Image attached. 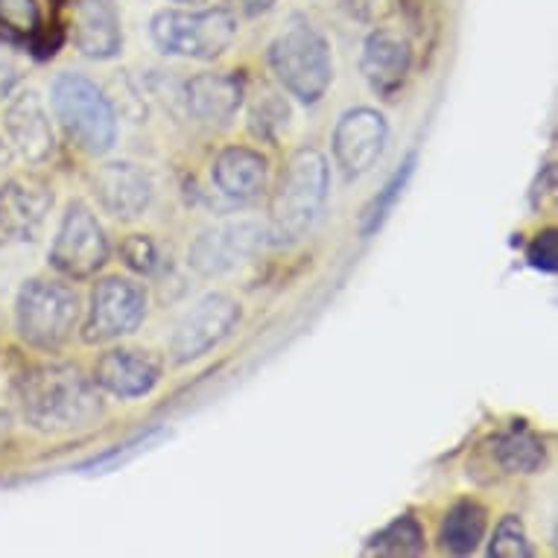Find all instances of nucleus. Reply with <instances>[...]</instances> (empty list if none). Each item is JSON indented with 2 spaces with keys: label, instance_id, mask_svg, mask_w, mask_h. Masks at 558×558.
I'll return each mask as SVG.
<instances>
[{
  "label": "nucleus",
  "instance_id": "4",
  "mask_svg": "<svg viewBox=\"0 0 558 558\" xmlns=\"http://www.w3.org/2000/svg\"><path fill=\"white\" fill-rule=\"evenodd\" d=\"M50 106L59 126L85 156L100 158L118 144V114L94 80L64 71L50 83Z\"/></svg>",
  "mask_w": 558,
  "mask_h": 558
},
{
  "label": "nucleus",
  "instance_id": "21",
  "mask_svg": "<svg viewBox=\"0 0 558 558\" xmlns=\"http://www.w3.org/2000/svg\"><path fill=\"white\" fill-rule=\"evenodd\" d=\"M495 457L506 474H535L544 465L547 450L538 433H532L526 424H514L495 441Z\"/></svg>",
  "mask_w": 558,
  "mask_h": 558
},
{
  "label": "nucleus",
  "instance_id": "25",
  "mask_svg": "<svg viewBox=\"0 0 558 558\" xmlns=\"http://www.w3.org/2000/svg\"><path fill=\"white\" fill-rule=\"evenodd\" d=\"M41 36V10L38 0H0V38L33 45Z\"/></svg>",
  "mask_w": 558,
  "mask_h": 558
},
{
  "label": "nucleus",
  "instance_id": "16",
  "mask_svg": "<svg viewBox=\"0 0 558 558\" xmlns=\"http://www.w3.org/2000/svg\"><path fill=\"white\" fill-rule=\"evenodd\" d=\"M246 100V83L234 71L196 74L184 83V106L196 123L211 129L229 126Z\"/></svg>",
  "mask_w": 558,
  "mask_h": 558
},
{
  "label": "nucleus",
  "instance_id": "29",
  "mask_svg": "<svg viewBox=\"0 0 558 558\" xmlns=\"http://www.w3.org/2000/svg\"><path fill=\"white\" fill-rule=\"evenodd\" d=\"M24 80V64L15 50V41L0 38V100L15 92V85Z\"/></svg>",
  "mask_w": 558,
  "mask_h": 558
},
{
  "label": "nucleus",
  "instance_id": "7",
  "mask_svg": "<svg viewBox=\"0 0 558 558\" xmlns=\"http://www.w3.org/2000/svg\"><path fill=\"white\" fill-rule=\"evenodd\" d=\"M47 260L68 281L94 278L109 264V238H106L97 214L85 202L74 199L64 208Z\"/></svg>",
  "mask_w": 558,
  "mask_h": 558
},
{
  "label": "nucleus",
  "instance_id": "11",
  "mask_svg": "<svg viewBox=\"0 0 558 558\" xmlns=\"http://www.w3.org/2000/svg\"><path fill=\"white\" fill-rule=\"evenodd\" d=\"M264 243L266 231L260 222H222V226L202 231L199 238L193 240L191 252H187V264L205 278H217V275L231 272L243 260L257 255Z\"/></svg>",
  "mask_w": 558,
  "mask_h": 558
},
{
  "label": "nucleus",
  "instance_id": "20",
  "mask_svg": "<svg viewBox=\"0 0 558 558\" xmlns=\"http://www.w3.org/2000/svg\"><path fill=\"white\" fill-rule=\"evenodd\" d=\"M488 530V512L476 500H457L439 523V547L450 556H471Z\"/></svg>",
  "mask_w": 558,
  "mask_h": 558
},
{
  "label": "nucleus",
  "instance_id": "22",
  "mask_svg": "<svg viewBox=\"0 0 558 558\" xmlns=\"http://www.w3.org/2000/svg\"><path fill=\"white\" fill-rule=\"evenodd\" d=\"M427 547L424 526L415 514H398L366 541L368 556H422Z\"/></svg>",
  "mask_w": 558,
  "mask_h": 558
},
{
  "label": "nucleus",
  "instance_id": "9",
  "mask_svg": "<svg viewBox=\"0 0 558 558\" xmlns=\"http://www.w3.org/2000/svg\"><path fill=\"white\" fill-rule=\"evenodd\" d=\"M240 325V302L229 293H208L184 313L170 339V357L184 366L220 348Z\"/></svg>",
  "mask_w": 558,
  "mask_h": 558
},
{
  "label": "nucleus",
  "instance_id": "12",
  "mask_svg": "<svg viewBox=\"0 0 558 558\" xmlns=\"http://www.w3.org/2000/svg\"><path fill=\"white\" fill-rule=\"evenodd\" d=\"M161 360L144 348H111L94 366V384L106 395H114L120 401L144 398L161 384Z\"/></svg>",
  "mask_w": 558,
  "mask_h": 558
},
{
  "label": "nucleus",
  "instance_id": "5",
  "mask_svg": "<svg viewBox=\"0 0 558 558\" xmlns=\"http://www.w3.org/2000/svg\"><path fill=\"white\" fill-rule=\"evenodd\" d=\"M80 295L59 278H29L15 295V330L36 351L53 354L74 337Z\"/></svg>",
  "mask_w": 558,
  "mask_h": 558
},
{
  "label": "nucleus",
  "instance_id": "1",
  "mask_svg": "<svg viewBox=\"0 0 558 558\" xmlns=\"http://www.w3.org/2000/svg\"><path fill=\"white\" fill-rule=\"evenodd\" d=\"M19 403L24 422L38 433L83 430L100 418V389L80 366L45 363L19 380Z\"/></svg>",
  "mask_w": 558,
  "mask_h": 558
},
{
  "label": "nucleus",
  "instance_id": "14",
  "mask_svg": "<svg viewBox=\"0 0 558 558\" xmlns=\"http://www.w3.org/2000/svg\"><path fill=\"white\" fill-rule=\"evenodd\" d=\"M53 208L50 184L33 175H19L0 184V234L27 243L45 229L47 214Z\"/></svg>",
  "mask_w": 558,
  "mask_h": 558
},
{
  "label": "nucleus",
  "instance_id": "23",
  "mask_svg": "<svg viewBox=\"0 0 558 558\" xmlns=\"http://www.w3.org/2000/svg\"><path fill=\"white\" fill-rule=\"evenodd\" d=\"M415 161H418L415 153H410V156L403 158L401 165H398V170H395V173L386 179L384 187L377 191L375 199L368 202V208L363 211V220H360V238H372V234H377V231L384 229V222L389 220V214L395 211V205H398V199H401L403 191H407V184H410L412 173H415Z\"/></svg>",
  "mask_w": 558,
  "mask_h": 558
},
{
  "label": "nucleus",
  "instance_id": "17",
  "mask_svg": "<svg viewBox=\"0 0 558 558\" xmlns=\"http://www.w3.org/2000/svg\"><path fill=\"white\" fill-rule=\"evenodd\" d=\"M3 129L10 144L27 158L29 165H45L53 156L56 135L45 102L33 88L10 94V102L3 109Z\"/></svg>",
  "mask_w": 558,
  "mask_h": 558
},
{
  "label": "nucleus",
  "instance_id": "3",
  "mask_svg": "<svg viewBox=\"0 0 558 558\" xmlns=\"http://www.w3.org/2000/svg\"><path fill=\"white\" fill-rule=\"evenodd\" d=\"M275 83L302 106H316L333 83L330 41L307 19H293L266 50Z\"/></svg>",
  "mask_w": 558,
  "mask_h": 558
},
{
  "label": "nucleus",
  "instance_id": "15",
  "mask_svg": "<svg viewBox=\"0 0 558 558\" xmlns=\"http://www.w3.org/2000/svg\"><path fill=\"white\" fill-rule=\"evenodd\" d=\"M94 196L109 217L120 222L137 220L153 202V179L132 161H109L92 179Z\"/></svg>",
  "mask_w": 558,
  "mask_h": 558
},
{
  "label": "nucleus",
  "instance_id": "26",
  "mask_svg": "<svg viewBox=\"0 0 558 558\" xmlns=\"http://www.w3.org/2000/svg\"><path fill=\"white\" fill-rule=\"evenodd\" d=\"M488 556L492 558H532L535 547H532L526 526L518 514H506L495 526V535L488 541Z\"/></svg>",
  "mask_w": 558,
  "mask_h": 558
},
{
  "label": "nucleus",
  "instance_id": "31",
  "mask_svg": "<svg viewBox=\"0 0 558 558\" xmlns=\"http://www.w3.org/2000/svg\"><path fill=\"white\" fill-rule=\"evenodd\" d=\"M243 3V10L248 12V15H260V12H269L278 3V0H240Z\"/></svg>",
  "mask_w": 558,
  "mask_h": 558
},
{
  "label": "nucleus",
  "instance_id": "8",
  "mask_svg": "<svg viewBox=\"0 0 558 558\" xmlns=\"http://www.w3.org/2000/svg\"><path fill=\"white\" fill-rule=\"evenodd\" d=\"M147 319V290L126 275H106L92 287L88 311L83 322V339L88 345L114 342L129 337Z\"/></svg>",
  "mask_w": 558,
  "mask_h": 558
},
{
  "label": "nucleus",
  "instance_id": "32",
  "mask_svg": "<svg viewBox=\"0 0 558 558\" xmlns=\"http://www.w3.org/2000/svg\"><path fill=\"white\" fill-rule=\"evenodd\" d=\"M173 3H202V0H173Z\"/></svg>",
  "mask_w": 558,
  "mask_h": 558
},
{
  "label": "nucleus",
  "instance_id": "6",
  "mask_svg": "<svg viewBox=\"0 0 558 558\" xmlns=\"http://www.w3.org/2000/svg\"><path fill=\"white\" fill-rule=\"evenodd\" d=\"M149 38L158 53L214 62L238 38V15L229 7L161 10L149 21Z\"/></svg>",
  "mask_w": 558,
  "mask_h": 558
},
{
  "label": "nucleus",
  "instance_id": "28",
  "mask_svg": "<svg viewBox=\"0 0 558 558\" xmlns=\"http://www.w3.org/2000/svg\"><path fill=\"white\" fill-rule=\"evenodd\" d=\"M526 260H530L532 269H538V272H556L558 269V234L556 229L538 231L535 238H532L530 248H526Z\"/></svg>",
  "mask_w": 558,
  "mask_h": 558
},
{
  "label": "nucleus",
  "instance_id": "19",
  "mask_svg": "<svg viewBox=\"0 0 558 558\" xmlns=\"http://www.w3.org/2000/svg\"><path fill=\"white\" fill-rule=\"evenodd\" d=\"M74 47L85 59L109 62L123 50V27L111 0H76L71 21Z\"/></svg>",
  "mask_w": 558,
  "mask_h": 558
},
{
  "label": "nucleus",
  "instance_id": "27",
  "mask_svg": "<svg viewBox=\"0 0 558 558\" xmlns=\"http://www.w3.org/2000/svg\"><path fill=\"white\" fill-rule=\"evenodd\" d=\"M120 257L126 269H132L135 275H144V278H153V275L161 272V248L149 234H129L120 246Z\"/></svg>",
  "mask_w": 558,
  "mask_h": 558
},
{
  "label": "nucleus",
  "instance_id": "18",
  "mask_svg": "<svg viewBox=\"0 0 558 558\" xmlns=\"http://www.w3.org/2000/svg\"><path fill=\"white\" fill-rule=\"evenodd\" d=\"M211 182L229 202L252 205L269 187V158L260 149L231 144L214 158Z\"/></svg>",
  "mask_w": 558,
  "mask_h": 558
},
{
  "label": "nucleus",
  "instance_id": "30",
  "mask_svg": "<svg viewBox=\"0 0 558 558\" xmlns=\"http://www.w3.org/2000/svg\"><path fill=\"white\" fill-rule=\"evenodd\" d=\"M392 0H348V10L354 12L360 21H375L377 15H384L389 10Z\"/></svg>",
  "mask_w": 558,
  "mask_h": 558
},
{
  "label": "nucleus",
  "instance_id": "13",
  "mask_svg": "<svg viewBox=\"0 0 558 558\" xmlns=\"http://www.w3.org/2000/svg\"><path fill=\"white\" fill-rule=\"evenodd\" d=\"M360 71L380 100H395L412 71V47L407 36L386 27L372 29L363 41Z\"/></svg>",
  "mask_w": 558,
  "mask_h": 558
},
{
  "label": "nucleus",
  "instance_id": "10",
  "mask_svg": "<svg viewBox=\"0 0 558 558\" xmlns=\"http://www.w3.org/2000/svg\"><path fill=\"white\" fill-rule=\"evenodd\" d=\"M386 141H389V123L384 111L357 106L339 114L333 135H330V156L348 182H357L375 170L384 156Z\"/></svg>",
  "mask_w": 558,
  "mask_h": 558
},
{
  "label": "nucleus",
  "instance_id": "2",
  "mask_svg": "<svg viewBox=\"0 0 558 558\" xmlns=\"http://www.w3.org/2000/svg\"><path fill=\"white\" fill-rule=\"evenodd\" d=\"M330 196V167L319 149L302 147L287 158L269 196L264 231L269 246H295L319 226Z\"/></svg>",
  "mask_w": 558,
  "mask_h": 558
},
{
  "label": "nucleus",
  "instance_id": "24",
  "mask_svg": "<svg viewBox=\"0 0 558 558\" xmlns=\"http://www.w3.org/2000/svg\"><path fill=\"white\" fill-rule=\"evenodd\" d=\"M290 114L293 111H290L284 94L275 92L269 85H260L248 100V132L260 141H275L290 123Z\"/></svg>",
  "mask_w": 558,
  "mask_h": 558
}]
</instances>
